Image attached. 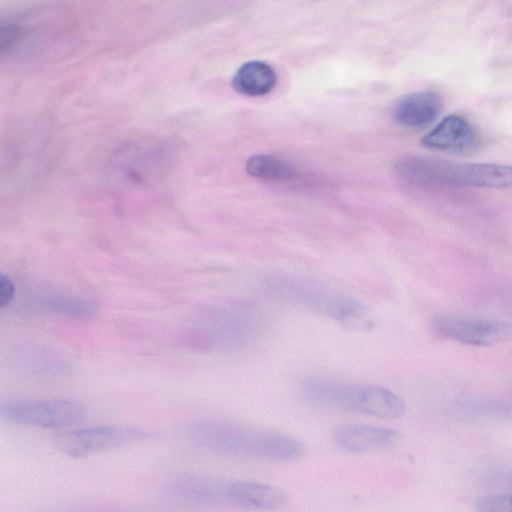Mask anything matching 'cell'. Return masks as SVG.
I'll return each instance as SVG.
<instances>
[{
	"mask_svg": "<svg viewBox=\"0 0 512 512\" xmlns=\"http://www.w3.org/2000/svg\"><path fill=\"white\" fill-rule=\"evenodd\" d=\"M155 432L126 426H94L60 434L57 448L65 455L80 458L150 439Z\"/></svg>",
	"mask_w": 512,
	"mask_h": 512,
	"instance_id": "cell-7",
	"label": "cell"
},
{
	"mask_svg": "<svg viewBox=\"0 0 512 512\" xmlns=\"http://www.w3.org/2000/svg\"><path fill=\"white\" fill-rule=\"evenodd\" d=\"M202 316L194 336L204 349L235 350L246 347L258 337L263 327L261 314L245 304L217 306Z\"/></svg>",
	"mask_w": 512,
	"mask_h": 512,
	"instance_id": "cell-5",
	"label": "cell"
},
{
	"mask_svg": "<svg viewBox=\"0 0 512 512\" xmlns=\"http://www.w3.org/2000/svg\"><path fill=\"white\" fill-rule=\"evenodd\" d=\"M264 285L281 300L339 322L354 320L364 313V305L356 298L306 278L275 274L268 276Z\"/></svg>",
	"mask_w": 512,
	"mask_h": 512,
	"instance_id": "cell-4",
	"label": "cell"
},
{
	"mask_svg": "<svg viewBox=\"0 0 512 512\" xmlns=\"http://www.w3.org/2000/svg\"><path fill=\"white\" fill-rule=\"evenodd\" d=\"M40 302L46 310L67 317H89L98 310L93 300L68 293H48L41 297Z\"/></svg>",
	"mask_w": 512,
	"mask_h": 512,
	"instance_id": "cell-17",
	"label": "cell"
},
{
	"mask_svg": "<svg viewBox=\"0 0 512 512\" xmlns=\"http://www.w3.org/2000/svg\"><path fill=\"white\" fill-rule=\"evenodd\" d=\"M228 480L190 476L175 482L169 489L174 500L195 506H228Z\"/></svg>",
	"mask_w": 512,
	"mask_h": 512,
	"instance_id": "cell-12",
	"label": "cell"
},
{
	"mask_svg": "<svg viewBox=\"0 0 512 512\" xmlns=\"http://www.w3.org/2000/svg\"><path fill=\"white\" fill-rule=\"evenodd\" d=\"M183 432L195 448L221 457L285 463L306 454V446L289 434L230 420H194Z\"/></svg>",
	"mask_w": 512,
	"mask_h": 512,
	"instance_id": "cell-1",
	"label": "cell"
},
{
	"mask_svg": "<svg viewBox=\"0 0 512 512\" xmlns=\"http://www.w3.org/2000/svg\"><path fill=\"white\" fill-rule=\"evenodd\" d=\"M454 415L469 421H512V402L489 398L458 401L452 408Z\"/></svg>",
	"mask_w": 512,
	"mask_h": 512,
	"instance_id": "cell-16",
	"label": "cell"
},
{
	"mask_svg": "<svg viewBox=\"0 0 512 512\" xmlns=\"http://www.w3.org/2000/svg\"><path fill=\"white\" fill-rule=\"evenodd\" d=\"M477 512H512V494H498L479 498L475 502Z\"/></svg>",
	"mask_w": 512,
	"mask_h": 512,
	"instance_id": "cell-19",
	"label": "cell"
},
{
	"mask_svg": "<svg viewBox=\"0 0 512 512\" xmlns=\"http://www.w3.org/2000/svg\"><path fill=\"white\" fill-rule=\"evenodd\" d=\"M228 506L249 511H277L289 502V495L282 489L252 480H229Z\"/></svg>",
	"mask_w": 512,
	"mask_h": 512,
	"instance_id": "cell-9",
	"label": "cell"
},
{
	"mask_svg": "<svg viewBox=\"0 0 512 512\" xmlns=\"http://www.w3.org/2000/svg\"><path fill=\"white\" fill-rule=\"evenodd\" d=\"M434 328L442 336L471 346H493L512 342V323L504 320L440 315Z\"/></svg>",
	"mask_w": 512,
	"mask_h": 512,
	"instance_id": "cell-8",
	"label": "cell"
},
{
	"mask_svg": "<svg viewBox=\"0 0 512 512\" xmlns=\"http://www.w3.org/2000/svg\"><path fill=\"white\" fill-rule=\"evenodd\" d=\"M425 147L447 152L466 153L476 150L480 138L474 127L462 116L452 114L442 119L422 139Z\"/></svg>",
	"mask_w": 512,
	"mask_h": 512,
	"instance_id": "cell-10",
	"label": "cell"
},
{
	"mask_svg": "<svg viewBox=\"0 0 512 512\" xmlns=\"http://www.w3.org/2000/svg\"><path fill=\"white\" fill-rule=\"evenodd\" d=\"M277 76L274 69L262 61H249L241 65L232 78L233 88L240 94L257 97L270 93Z\"/></svg>",
	"mask_w": 512,
	"mask_h": 512,
	"instance_id": "cell-14",
	"label": "cell"
},
{
	"mask_svg": "<svg viewBox=\"0 0 512 512\" xmlns=\"http://www.w3.org/2000/svg\"><path fill=\"white\" fill-rule=\"evenodd\" d=\"M397 173L403 181L418 187L512 188V166L495 163H453L413 157L401 161Z\"/></svg>",
	"mask_w": 512,
	"mask_h": 512,
	"instance_id": "cell-3",
	"label": "cell"
},
{
	"mask_svg": "<svg viewBox=\"0 0 512 512\" xmlns=\"http://www.w3.org/2000/svg\"><path fill=\"white\" fill-rule=\"evenodd\" d=\"M336 445L351 453H365L390 448L399 440V432L383 426L352 423L334 431Z\"/></svg>",
	"mask_w": 512,
	"mask_h": 512,
	"instance_id": "cell-11",
	"label": "cell"
},
{
	"mask_svg": "<svg viewBox=\"0 0 512 512\" xmlns=\"http://www.w3.org/2000/svg\"><path fill=\"white\" fill-rule=\"evenodd\" d=\"M246 170L251 176L265 181H284L294 175V169L287 162L266 154L250 157Z\"/></svg>",
	"mask_w": 512,
	"mask_h": 512,
	"instance_id": "cell-18",
	"label": "cell"
},
{
	"mask_svg": "<svg viewBox=\"0 0 512 512\" xmlns=\"http://www.w3.org/2000/svg\"><path fill=\"white\" fill-rule=\"evenodd\" d=\"M301 398L314 406L335 408L378 419H397L406 411L405 402L390 389L367 383L312 376L299 384Z\"/></svg>",
	"mask_w": 512,
	"mask_h": 512,
	"instance_id": "cell-2",
	"label": "cell"
},
{
	"mask_svg": "<svg viewBox=\"0 0 512 512\" xmlns=\"http://www.w3.org/2000/svg\"><path fill=\"white\" fill-rule=\"evenodd\" d=\"M86 408L73 399H28L9 402L0 408L3 421L38 428H62L82 421Z\"/></svg>",
	"mask_w": 512,
	"mask_h": 512,
	"instance_id": "cell-6",
	"label": "cell"
},
{
	"mask_svg": "<svg viewBox=\"0 0 512 512\" xmlns=\"http://www.w3.org/2000/svg\"><path fill=\"white\" fill-rule=\"evenodd\" d=\"M441 100L437 93L419 91L402 97L394 107V118L402 126L421 128L439 114Z\"/></svg>",
	"mask_w": 512,
	"mask_h": 512,
	"instance_id": "cell-13",
	"label": "cell"
},
{
	"mask_svg": "<svg viewBox=\"0 0 512 512\" xmlns=\"http://www.w3.org/2000/svg\"><path fill=\"white\" fill-rule=\"evenodd\" d=\"M16 363L29 373L58 376L69 370V362L57 351L41 346H22L16 352Z\"/></svg>",
	"mask_w": 512,
	"mask_h": 512,
	"instance_id": "cell-15",
	"label": "cell"
},
{
	"mask_svg": "<svg viewBox=\"0 0 512 512\" xmlns=\"http://www.w3.org/2000/svg\"><path fill=\"white\" fill-rule=\"evenodd\" d=\"M15 296V285L12 279L6 275H0V306L6 307L11 303Z\"/></svg>",
	"mask_w": 512,
	"mask_h": 512,
	"instance_id": "cell-20",
	"label": "cell"
}]
</instances>
